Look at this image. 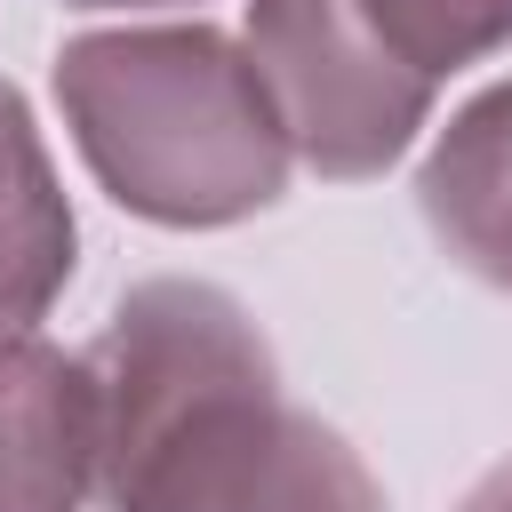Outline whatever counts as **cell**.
<instances>
[{"instance_id": "52a82bcc", "label": "cell", "mask_w": 512, "mask_h": 512, "mask_svg": "<svg viewBox=\"0 0 512 512\" xmlns=\"http://www.w3.org/2000/svg\"><path fill=\"white\" fill-rule=\"evenodd\" d=\"M344 8L424 88H440L448 72H464L512 40V0H344Z\"/></svg>"}, {"instance_id": "5b68a950", "label": "cell", "mask_w": 512, "mask_h": 512, "mask_svg": "<svg viewBox=\"0 0 512 512\" xmlns=\"http://www.w3.org/2000/svg\"><path fill=\"white\" fill-rule=\"evenodd\" d=\"M416 208L432 240L488 288H512V80L480 88L424 152Z\"/></svg>"}, {"instance_id": "8992f818", "label": "cell", "mask_w": 512, "mask_h": 512, "mask_svg": "<svg viewBox=\"0 0 512 512\" xmlns=\"http://www.w3.org/2000/svg\"><path fill=\"white\" fill-rule=\"evenodd\" d=\"M80 256L72 200L32 128V104L0 80V336H32Z\"/></svg>"}, {"instance_id": "6da1fadb", "label": "cell", "mask_w": 512, "mask_h": 512, "mask_svg": "<svg viewBox=\"0 0 512 512\" xmlns=\"http://www.w3.org/2000/svg\"><path fill=\"white\" fill-rule=\"evenodd\" d=\"M80 360L104 512H384L360 448L280 392L264 328L216 280H136Z\"/></svg>"}, {"instance_id": "7a4b0ae2", "label": "cell", "mask_w": 512, "mask_h": 512, "mask_svg": "<svg viewBox=\"0 0 512 512\" xmlns=\"http://www.w3.org/2000/svg\"><path fill=\"white\" fill-rule=\"evenodd\" d=\"M56 104L88 176L168 232L248 224L296 168L256 56L216 24L80 32L56 56Z\"/></svg>"}, {"instance_id": "9c48e42d", "label": "cell", "mask_w": 512, "mask_h": 512, "mask_svg": "<svg viewBox=\"0 0 512 512\" xmlns=\"http://www.w3.org/2000/svg\"><path fill=\"white\" fill-rule=\"evenodd\" d=\"M64 8H168V0H64Z\"/></svg>"}, {"instance_id": "277c9868", "label": "cell", "mask_w": 512, "mask_h": 512, "mask_svg": "<svg viewBox=\"0 0 512 512\" xmlns=\"http://www.w3.org/2000/svg\"><path fill=\"white\" fill-rule=\"evenodd\" d=\"M96 384L80 352L0 336V512H88Z\"/></svg>"}, {"instance_id": "ba28073f", "label": "cell", "mask_w": 512, "mask_h": 512, "mask_svg": "<svg viewBox=\"0 0 512 512\" xmlns=\"http://www.w3.org/2000/svg\"><path fill=\"white\" fill-rule=\"evenodd\" d=\"M456 512H512V456L496 464V472H480L472 488H464V504Z\"/></svg>"}, {"instance_id": "3957f363", "label": "cell", "mask_w": 512, "mask_h": 512, "mask_svg": "<svg viewBox=\"0 0 512 512\" xmlns=\"http://www.w3.org/2000/svg\"><path fill=\"white\" fill-rule=\"evenodd\" d=\"M240 48L256 56V72L272 88L288 152L328 184L384 176L416 144V128L432 120V96H440V88L408 80L344 0H248Z\"/></svg>"}]
</instances>
